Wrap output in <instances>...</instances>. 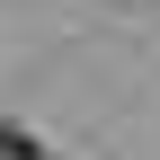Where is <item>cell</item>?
Returning <instances> with one entry per match:
<instances>
[{
    "label": "cell",
    "mask_w": 160,
    "mask_h": 160,
    "mask_svg": "<svg viewBox=\"0 0 160 160\" xmlns=\"http://www.w3.org/2000/svg\"><path fill=\"white\" fill-rule=\"evenodd\" d=\"M0 160H45V151H36L27 133H0Z\"/></svg>",
    "instance_id": "cell-1"
}]
</instances>
